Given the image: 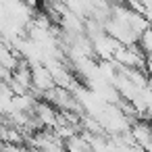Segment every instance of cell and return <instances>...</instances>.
<instances>
[{
    "instance_id": "6da1fadb",
    "label": "cell",
    "mask_w": 152,
    "mask_h": 152,
    "mask_svg": "<svg viewBox=\"0 0 152 152\" xmlns=\"http://www.w3.org/2000/svg\"><path fill=\"white\" fill-rule=\"evenodd\" d=\"M54 86H56V81H54L50 69L44 63H34L31 65V94L38 100H42L44 98V92L52 90Z\"/></svg>"
},
{
    "instance_id": "7a4b0ae2",
    "label": "cell",
    "mask_w": 152,
    "mask_h": 152,
    "mask_svg": "<svg viewBox=\"0 0 152 152\" xmlns=\"http://www.w3.org/2000/svg\"><path fill=\"white\" fill-rule=\"evenodd\" d=\"M65 148L67 150H92V144L86 137V133L79 131V133H75V135H71V137L65 140Z\"/></svg>"
}]
</instances>
